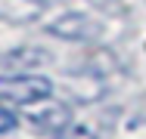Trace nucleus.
I'll return each mask as SVG.
<instances>
[{
  "label": "nucleus",
  "mask_w": 146,
  "mask_h": 139,
  "mask_svg": "<svg viewBox=\"0 0 146 139\" xmlns=\"http://www.w3.org/2000/svg\"><path fill=\"white\" fill-rule=\"evenodd\" d=\"M53 93L50 77L40 74H19V77H3L0 81V99L13 102V105H34V102H47Z\"/></svg>",
  "instance_id": "1"
},
{
  "label": "nucleus",
  "mask_w": 146,
  "mask_h": 139,
  "mask_svg": "<svg viewBox=\"0 0 146 139\" xmlns=\"http://www.w3.org/2000/svg\"><path fill=\"white\" fill-rule=\"evenodd\" d=\"M47 31L59 37V40H78V43H84V40H96L100 34H103V22L100 19H93L90 12H62L56 16Z\"/></svg>",
  "instance_id": "2"
},
{
  "label": "nucleus",
  "mask_w": 146,
  "mask_h": 139,
  "mask_svg": "<svg viewBox=\"0 0 146 139\" xmlns=\"http://www.w3.org/2000/svg\"><path fill=\"white\" fill-rule=\"evenodd\" d=\"M53 56L40 47H22V50H9L0 59V74L3 77H19V74H31V68L50 65Z\"/></svg>",
  "instance_id": "3"
},
{
  "label": "nucleus",
  "mask_w": 146,
  "mask_h": 139,
  "mask_svg": "<svg viewBox=\"0 0 146 139\" xmlns=\"http://www.w3.org/2000/svg\"><path fill=\"white\" fill-rule=\"evenodd\" d=\"M44 6H47V0H0V19L28 25L44 12Z\"/></svg>",
  "instance_id": "4"
},
{
  "label": "nucleus",
  "mask_w": 146,
  "mask_h": 139,
  "mask_svg": "<svg viewBox=\"0 0 146 139\" xmlns=\"http://www.w3.org/2000/svg\"><path fill=\"white\" fill-rule=\"evenodd\" d=\"M28 117H31V124H37L40 130H53V133H59L68 124V111L59 102H50V105H40V108L28 111Z\"/></svg>",
  "instance_id": "5"
},
{
  "label": "nucleus",
  "mask_w": 146,
  "mask_h": 139,
  "mask_svg": "<svg viewBox=\"0 0 146 139\" xmlns=\"http://www.w3.org/2000/svg\"><path fill=\"white\" fill-rule=\"evenodd\" d=\"M56 136H59V139H96V133L90 130L87 124H75V121H68Z\"/></svg>",
  "instance_id": "6"
}]
</instances>
